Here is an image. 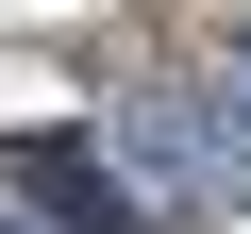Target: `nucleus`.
<instances>
[{"label":"nucleus","instance_id":"nucleus-2","mask_svg":"<svg viewBox=\"0 0 251 234\" xmlns=\"http://www.w3.org/2000/svg\"><path fill=\"white\" fill-rule=\"evenodd\" d=\"M17 184H34V201H67V217H100V234H117V201H100V167H84V151H67V134H34V151H17Z\"/></svg>","mask_w":251,"mask_h":234},{"label":"nucleus","instance_id":"nucleus-3","mask_svg":"<svg viewBox=\"0 0 251 234\" xmlns=\"http://www.w3.org/2000/svg\"><path fill=\"white\" fill-rule=\"evenodd\" d=\"M0 234H34V217H0Z\"/></svg>","mask_w":251,"mask_h":234},{"label":"nucleus","instance_id":"nucleus-1","mask_svg":"<svg viewBox=\"0 0 251 234\" xmlns=\"http://www.w3.org/2000/svg\"><path fill=\"white\" fill-rule=\"evenodd\" d=\"M117 167H134L151 201H251V67L117 100Z\"/></svg>","mask_w":251,"mask_h":234}]
</instances>
